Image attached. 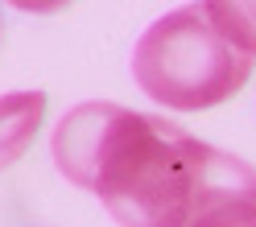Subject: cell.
I'll return each mask as SVG.
<instances>
[{
    "mask_svg": "<svg viewBox=\"0 0 256 227\" xmlns=\"http://www.w3.org/2000/svg\"><path fill=\"white\" fill-rule=\"evenodd\" d=\"M186 227H256V170L232 153Z\"/></svg>",
    "mask_w": 256,
    "mask_h": 227,
    "instance_id": "cell-3",
    "label": "cell"
},
{
    "mask_svg": "<svg viewBox=\"0 0 256 227\" xmlns=\"http://www.w3.org/2000/svg\"><path fill=\"white\" fill-rule=\"evenodd\" d=\"M50 153L120 227H186L232 157L166 116L108 100L74 104L50 132Z\"/></svg>",
    "mask_w": 256,
    "mask_h": 227,
    "instance_id": "cell-1",
    "label": "cell"
},
{
    "mask_svg": "<svg viewBox=\"0 0 256 227\" xmlns=\"http://www.w3.org/2000/svg\"><path fill=\"white\" fill-rule=\"evenodd\" d=\"M0 46H4V17H0Z\"/></svg>",
    "mask_w": 256,
    "mask_h": 227,
    "instance_id": "cell-7",
    "label": "cell"
},
{
    "mask_svg": "<svg viewBox=\"0 0 256 227\" xmlns=\"http://www.w3.org/2000/svg\"><path fill=\"white\" fill-rule=\"evenodd\" d=\"M4 4H12V8H21V12H38V17H50V12H58V8H66L70 0H4Z\"/></svg>",
    "mask_w": 256,
    "mask_h": 227,
    "instance_id": "cell-6",
    "label": "cell"
},
{
    "mask_svg": "<svg viewBox=\"0 0 256 227\" xmlns=\"http://www.w3.org/2000/svg\"><path fill=\"white\" fill-rule=\"evenodd\" d=\"M46 120V91H4L0 95V170L17 166L38 140Z\"/></svg>",
    "mask_w": 256,
    "mask_h": 227,
    "instance_id": "cell-4",
    "label": "cell"
},
{
    "mask_svg": "<svg viewBox=\"0 0 256 227\" xmlns=\"http://www.w3.org/2000/svg\"><path fill=\"white\" fill-rule=\"evenodd\" d=\"M256 58L223 34L206 0L170 8L132 46V78L153 104L206 112L228 104L252 78Z\"/></svg>",
    "mask_w": 256,
    "mask_h": 227,
    "instance_id": "cell-2",
    "label": "cell"
},
{
    "mask_svg": "<svg viewBox=\"0 0 256 227\" xmlns=\"http://www.w3.org/2000/svg\"><path fill=\"white\" fill-rule=\"evenodd\" d=\"M206 8L223 25V34L256 58V0H206Z\"/></svg>",
    "mask_w": 256,
    "mask_h": 227,
    "instance_id": "cell-5",
    "label": "cell"
}]
</instances>
